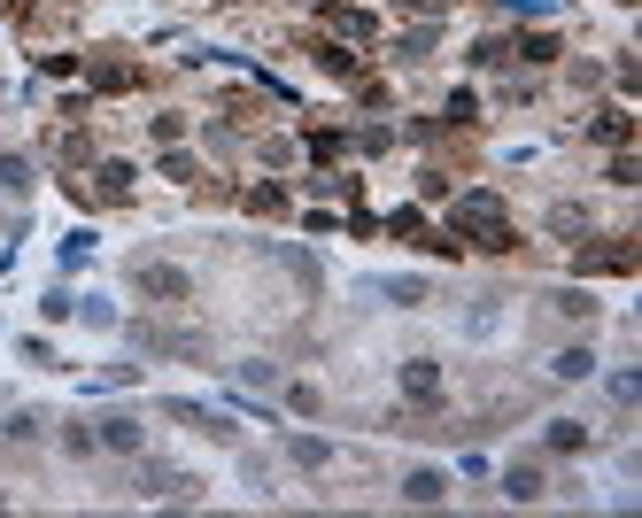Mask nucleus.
<instances>
[{
  "label": "nucleus",
  "mask_w": 642,
  "mask_h": 518,
  "mask_svg": "<svg viewBox=\"0 0 642 518\" xmlns=\"http://www.w3.org/2000/svg\"><path fill=\"white\" fill-rule=\"evenodd\" d=\"M557 310H565V317H581V325H588V317H596V302H588V294L573 287V294H557Z\"/></svg>",
  "instance_id": "obj_22"
},
{
  "label": "nucleus",
  "mask_w": 642,
  "mask_h": 518,
  "mask_svg": "<svg viewBox=\"0 0 642 518\" xmlns=\"http://www.w3.org/2000/svg\"><path fill=\"white\" fill-rule=\"evenodd\" d=\"M132 341L155 348V356H202V333H163V325H140Z\"/></svg>",
  "instance_id": "obj_6"
},
{
  "label": "nucleus",
  "mask_w": 642,
  "mask_h": 518,
  "mask_svg": "<svg viewBox=\"0 0 642 518\" xmlns=\"http://www.w3.org/2000/svg\"><path fill=\"white\" fill-rule=\"evenodd\" d=\"M93 86H101V93H124V86H140V70H132V62H93Z\"/></svg>",
  "instance_id": "obj_13"
},
{
  "label": "nucleus",
  "mask_w": 642,
  "mask_h": 518,
  "mask_svg": "<svg viewBox=\"0 0 642 518\" xmlns=\"http://www.w3.org/2000/svg\"><path fill=\"white\" fill-rule=\"evenodd\" d=\"M550 372H557V379H588V372H596V356H588V348H557Z\"/></svg>",
  "instance_id": "obj_14"
},
{
  "label": "nucleus",
  "mask_w": 642,
  "mask_h": 518,
  "mask_svg": "<svg viewBox=\"0 0 642 518\" xmlns=\"http://www.w3.org/2000/svg\"><path fill=\"white\" fill-rule=\"evenodd\" d=\"M542 441H550L557 457H573V449L588 441V426H581V418H550V433H542Z\"/></svg>",
  "instance_id": "obj_10"
},
{
  "label": "nucleus",
  "mask_w": 642,
  "mask_h": 518,
  "mask_svg": "<svg viewBox=\"0 0 642 518\" xmlns=\"http://www.w3.org/2000/svg\"><path fill=\"white\" fill-rule=\"evenodd\" d=\"M140 441H147V433H140V418H124V410L93 426V449H117V457H140Z\"/></svg>",
  "instance_id": "obj_4"
},
{
  "label": "nucleus",
  "mask_w": 642,
  "mask_h": 518,
  "mask_svg": "<svg viewBox=\"0 0 642 518\" xmlns=\"http://www.w3.org/2000/svg\"><path fill=\"white\" fill-rule=\"evenodd\" d=\"M140 495H155V503H186V495H202V480H186V472H163V464H140V480H132Z\"/></svg>",
  "instance_id": "obj_3"
},
{
  "label": "nucleus",
  "mask_w": 642,
  "mask_h": 518,
  "mask_svg": "<svg viewBox=\"0 0 642 518\" xmlns=\"http://www.w3.org/2000/svg\"><path fill=\"white\" fill-rule=\"evenodd\" d=\"M132 163H101V171H93V194H101V202H132Z\"/></svg>",
  "instance_id": "obj_7"
},
{
  "label": "nucleus",
  "mask_w": 642,
  "mask_h": 518,
  "mask_svg": "<svg viewBox=\"0 0 642 518\" xmlns=\"http://www.w3.org/2000/svg\"><path fill=\"white\" fill-rule=\"evenodd\" d=\"M519 62H557V39H550V31H534V39L519 47Z\"/></svg>",
  "instance_id": "obj_19"
},
{
  "label": "nucleus",
  "mask_w": 642,
  "mask_h": 518,
  "mask_svg": "<svg viewBox=\"0 0 642 518\" xmlns=\"http://www.w3.org/2000/svg\"><path fill=\"white\" fill-rule=\"evenodd\" d=\"M503 495H511V503H542V472H534V464H511V472H503Z\"/></svg>",
  "instance_id": "obj_9"
},
{
  "label": "nucleus",
  "mask_w": 642,
  "mask_h": 518,
  "mask_svg": "<svg viewBox=\"0 0 642 518\" xmlns=\"http://www.w3.org/2000/svg\"><path fill=\"white\" fill-rule=\"evenodd\" d=\"M449 232H457V240H472V248H511V217H503L496 194H457Z\"/></svg>",
  "instance_id": "obj_1"
},
{
  "label": "nucleus",
  "mask_w": 642,
  "mask_h": 518,
  "mask_svg": "<svg viewBox=\"0 0 642 518\" xmlns=\"http://www.w3.org/2000/svg\"><path fill=\"white\" fill-rule=\"evenodd\" d=\"M441 495H449L441 472H410V480H403V503H441Z\"/></svg>",
  "instance_id": "obj_12"
},
{
  "label": "nucleus",
  "mask_w": 642,
  "mask_h": 518,
  "mask_svg": "<svg viewBox=\"0 0 642 518\" xmlns=\"http://www.w3.org/2000/svg\"><path fill=\"white\" fill-rule=\"evenodd\" d=\"M403 395H410L418 410H434V403H441V364H426V356H410V364H403Z\"/></svg>",
  "instance_id": "obj_5"
},
{
  "label": "nucleus",
  "mask_w": 642,
  "mask_h": 518,
  "mask_svg": "<svg viewBox=\"0 0 642 518\" xmlns=\"http://www.w3.org/2000/svg\"><path fill=\"white\" fill-rule=\"evenodd\" d=\"M318 62L333 70V78H356V55H349V47H318Z\"/></svg>",
  "instance_id": "obj_20"
},
{
  "label": "nucleus",
  "mask_w": 642,
  "mask_h": 518,
  "mask_svg": "<svg viewBox=\"0 0 642 518\" xmlns=\"http://www.w3.org/2000/svg\"><path fill=\"white\" fill-rule=\"evenodd\" d=\"M163 178H178V186H194L202 171H194V155H178V147H171V155H163Z\"/></svg>",
  "instance_id": "obj_18"
},
{
  "label": "nucleus",
  "mask_w": 642,
  "mask_h": 518,
  "mask_svg": "<svg viewBox=\"0 0 642 518\" xmlns=\"http://www.w3.org/2000/svg\"><path fill=\"white\" fill-rule=\"evenodd\" d=\"M0 194H31V163L24 155H0Z\"/></svg>",
  "instance_id": "obj_15"
},
{
  "label": "nucleus",
  "mask_w": 642,
  "mask_h": 518,
  "mask_svg": "<svg viewBox=\"0 0 642 518\" xmlns=\"http://www.w3.org/2000/svg\"><path fill=\"white\" fill-rule=\"evenodd\" d=\"M550 232H557V240H573V232H588V209L557 202V209H550Z\"/></svg>",
  "instance_id": "obj_16"
},
{
  "label": "nucleus",
  "mask_w": 642,
  "mask_h": 518,
  "mask_svg": "<svg viewBox=\"0 0 642 518\" xmlns=\"http://www.w3.org/2000/svg\"><path fill=\"white\" fill-rule=\"evenodd\" d=\"M132 294H147V302H194V279L178 271V263H132Z\"/></svg>",
  "instance_id": "obj_2"
},
{
  "label": "nucleus",
  "mask_w": 642,
  "mask_h": 518,
  "mask_svg": "<svg viewBox=\"0 0 642 518\" xmlns=\"http://www.w3.org/2000/svg\"><path fill=\"white\" fill-rule=\"evenodd\" d=\"M248 209H263V217H279V209H287V194H279V186H256V194H248Z\"/></svg>",
  "instance_id": "obj_21"
},
{
  "label": "nucleus",
  "mask_w": 642,
  "mask_h": 518,
  "mask_svg": "<svg viewBox=\"0 0 642 518\" xmlns=\"http://www.w3.org/2000/svg\"><path fill=\"white\" fill-rule=\"evenodd\" d=\"M325 24L341 31V39H372V31H380L372 16H364V8H333V0H325Z\"/></svg>",
  "instance_id": "obj_8"
},
{
  "label": "nucleus",
  "mask_w": 642,
  "mask_h": 518,
  "mask_svg": "<svg viewBox=\"0 0 642 518\" xmlns=\"http://www.w3.org/2000/svg\"><path fill=\"white\" fill-rule=\"evenodd\" d=\"M0 8H31V0H0Z\"/></svg>",
  "instance_id": "obj_23"
},
{
  "label": "nucleus",
  "mask_w": 642,
  "mask_h": 518,
  "mask_svg": "<svg viewBox=\"0 0 642 518\" xmlns=\"http://www.w3.org/2000/svg\"><path fill=\"white\" fill-rule=\"evenodd\" d=\"M627 132H635V116H619V109L596 116V140H627Z\"/></svg>",
  "instance_id": "obj_17"
},
{
  "label": "nucleus",
  "mask_w": 642,
  "mask_h": 518,
  "mask_svg": "<svg viewBox=\"0 0 642 518\" xmlns=\"http://www.w3.org/2000/svg\"><path fill=\"white\" fill-rule=\"evenodd\" d=\"M287 457L302 464V472H325V464H333V449H325V441H310V433H294V441H287Z\"/></svg>",
  "instance_id": "obj_11"
}]
</instances>
